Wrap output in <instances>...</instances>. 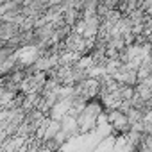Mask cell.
Here are the masks:
<instances>
[{
  "label": "cell",
  "instance_id": "obj_1",
  "mask_svg": "<svg viewBox=\"0 0 152 152\" xmlns=\"http://www.w3.org/2000/svg\"><path fill=\"white\" fill-rule=\"evenodd\" d=\"M61 131H63L70 140L75 138V136H79V134H81V129H79L77 118L72 116V115H68L66 118H63V120H61Z\"/></svg>",
  "mask_w": 152,
  "mask_h": 152
}]
</instances>
